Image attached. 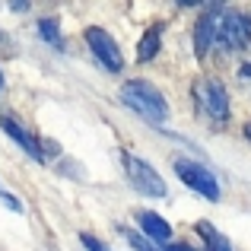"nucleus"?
Returning <instances> with one entry per match:
<instances>
[{"label": "nucleus", "instance_id": "obj_11", "mask_svg": "<svg viewBox=\"0 0 251 251\" xmlns=\"http://www.w3.org/2000/svg\"><path fill=\"white\" fill-rule=\"evenodd\" d=\"M197 232H201L203 242H207V251H232L229 239H226V235H220L210 223H197Z\"/></svg>", "mask_w": 251, "mask_h": 251}, {"label": "nucleus", "instance_id": "obj_20", "mask_svg": "<svg viewBox=\"0 0 251 251\" xmlns=\"http://www.w3.org/2000/svg\"><path fill=\"white\" fill-rule=\"evenodd\" d=\"M0 86H3V74H0Z\"/></svg>", "mask_w": 251, "mask_h": 251}, {"label": "nucleus", "instance_id": "obj_1", "mask_svg": "<svg viewBox=\"0 0 251 251\" xmlns=\"http://www.w3.org/2000/svg\"><path fill=\"white\" fill-rule=\"evenodd\" d=\"M121 102L150 124H166L169 121V102L162 99V92L147 80H127L121 86Z\"/></svg>", "mask_w": 251, "mask_h": 251}, {"label": "nucleus", "instance_id": "obj_14", "mask_svg": "<svg viewBox=\"0 0 251 251\" xmlns=\"http://www.w3.org/2000/svg\"><path fill=\"white\" fill-rule=\"evenodd\" d=\"M80 242L86 245V251H108V248L102 245V242H96V239H92V235H80Z\"/></svg>", "mask_w": 251, "mask_h": 251}, {"label": "nucleus", "instance_id": "obj_9", "mask_svg": "<svg viewBox=\"0 0 251 251\" xmlns=\"http://www.w3.org/2000/svg\"><path fill=\"white\" fill-rule=\"evenodd\" d=\"M0 124H3V130H6V134H10L16 143H19V147L25 150V153L32 156V159H38V162L45 159V153H42V140H35V137H32V134H29V130H25L19 121H13V118H3Z\"/></svg>", "mask_w": 251, "mask_h": 251}, {"label": "nucleus", "instance_id": "obj_8", "mask_svg": "<svg viewBox=\"0 0 251 251\" xmlns=\"http://www.w3.org/2000/svg\"><path fill=\"white\" fill-rule=\"evenodd\" d=\"M137 223H140V229H143V239H150V242H172V226L162 220L159 213L140 210V213H137Z\"/></svg>", "mask_w": 251, "mask_h": 251}, {"label": "nucleus", "instance_id": "obj_10", "mask_svg": "<svg viewBox=\"0 0 251 251\" xmlns=\"http://www.w3.org/2000/svg\"><path fill=\"white\" fill-rule=\"evenodd\" d=\"M159 45H162V25L156 23V25H150V29L143 32L140 45H137V61H140V64L153 61V57L159 54Z\"/></svg>", "mask_w": 251, "mask_h": 251}, {"label": "nucleus", "instance_id": "obj_16", "mask_svg": "<svg viewBox=\"0 0 251 251\" xmlns=\"http://www.w3.org/2000/svg\"><path fill=\"white\" fill-rule=\"evenodd\" d=\"M166 251H194V248H188V245H181V242H172V245H162Z\"/></svg>", "mask_w": 251, "mask_h": 251}, {"label": "nucleus", "instance_id": "obj_17", "mask_svg": "<svg viewBox=\"0 0 251 251\" xmlns=\"http://www.w3.org/2000/svg\"><path fill=\"white\" fill-rule=\"evenodd\" d=\"M10 10H16V13H23V10H29V3H25V0H23V3H19V0H16V3H10Z\"/></svg>", "mask_w": 251, "mask_h": 251}, {"label": "nucleus", "instance_id": "obj_15", "mask_svg": "<svg viewBox=\"0 0 251 251\" xmlns=\"http://www.w3.org/2000/svg\"><path fill=\"white\" fill-rule=\"evenodd\" d=\"M239 80H242V83H251V61H248V64H242V70H239Z\"/></svg>", "mask_w": 251, "mask_h": 251}, {"label": "nucleus", "instance_id": "obj_6", "mask_svg": "<svg viewBox=\"0 0 251 251\" xmlns=\"http://www.w3.org/2000/svg\"><path fill=\"white\" fill-rule=\"evenodd\" d=\"M194 92H197L201 108L207 111V118H213L216 124L229 121V92H226V86H223L220 80L207 76V80H201L194 86Z\"/></svg>", "mask_w": 251, "mask_h": 251}, {"label": "nucleus", "instance_id": "obj_2", "mask_svg": "<svg viewBox=\"0 0 251 251\" xmlns=\"http://www.w3.org/2000/svg\"><path fill=\"white\" fill-rule=\"evenodd\" d=\"M248 45H251V16L235 10H223L220 29H216V48L232 54V51H242Z\"/></svg>", "mask_w": 251, "mask_h": 251}, {"label": "nucleus", "instance_id": "obj_12", "mask_svg": "<svg viewBox=\"0 0 251 251\" xmlns=\"http://www.w3.org/2000/svg\"><path fill=\"white\" fill-rule=\"evenodd\" d=\"M38 35H42L51 48L64 51V35H61V29H57V19H38Z\"/></svg>", "mask_w": 251, "mask_h": 251}, {"label": "nucleus", "instance_id": "obj_18", "mask_svg": "<svg viewBox=\"0 0 251 251\" xmlns=\"http://www.w3.org/2000/svg\"><path fill=\"white\" fill-rule=\"evenodd\" d=\"M0 45H10V35H6V32H0Z\"/></svg>", "mask_w": 251, "mask_h": 251}, {"label": "nucleus", "instance_id": "obj_3", "mask_svg": "<svg viewBox=\"0 0 251 251\" xmlns=\"http://www.w3.org/2000/svg\"><path fill=\"white\" fill-rule=\"evenodd\" d=\"M121 162H124V172H127L130 184H134L140 194L147 197H166V181H162V175L150 166L147 159H140V156L134 153H121Z\"/></svg>", "mask_w": 251, "mask_h": 251}, {"label": "nucleus", "instance_id": "obj_13", "mask_svg": "<svg viewBox=\"0 0 251 251\" xmlns=\"http://www.w3.org/2000/svg\"><path fill=\"white\" fill-rule=\"evenodd\" d=\"M124 239L130 242V248H134V251H159L150 239H143V235H137V232H124Z\"/></svg>", "mask_w": 251, "mask_h": 251}, {"label": "nucleus", "instance_id": "obj_4", "mask_svg": "<svg viewBox=\"0 0 251 251\" xmlns=\"http://www.w3.org/2000/svg\"><path fill=\"white\" fill-rule=\"evenodd\" d=\"M86 45H89L92 57L99 61V67H105L108 74H118V70L124 67L121 45H118L105 29H99V25H89V29H86Z\"/></svg>", "mask_w": 251, "mask_h": 251}, {"label": "nucleus", "instance_id": "obj_5", "mask_svg": "<svg viewBox=\"0 0 251 251\" xmlns=\"http://www.w3.org/2000/svg\"><path fill=\"white\" fill-rule=\"evenodd\" d=\"M175 172L191 191H197L201 197H207L210 203L220 201V181L213 178V172L203 169L201 162H191V159H175Z\"/></svg>", "mask_w": 251, "mask_h": 251}, {"label": "nucleus", "instance_id": "obj_7", "mask_svg": "<svg viewBox=\"0 0 251 251\" xmlns=\"http://www.w3.org/2000/svg\"><path fill=\"white\" fill-rule=\"evenodd\" d=\"M220 16H223V6H213V10H207L201 19H197V29H194V51H197V57H203L216 45Z\"/></svg>", "mask_w": 251, "mask_h": 251}, {"label": "nucleus", "instance_id": "obj_19", "mask_svg": "<svg viewBox=\"0 0 251 251\" xmlns=\"http://www.w3.org/2000/svg\"><path fill=\"white\" fill-rule=\"evenodd\" d=\"M245 137H248V140H251V124H245Z\"/></svg>", "mask_w": 251, "mask_h": 251}]
</instances>
